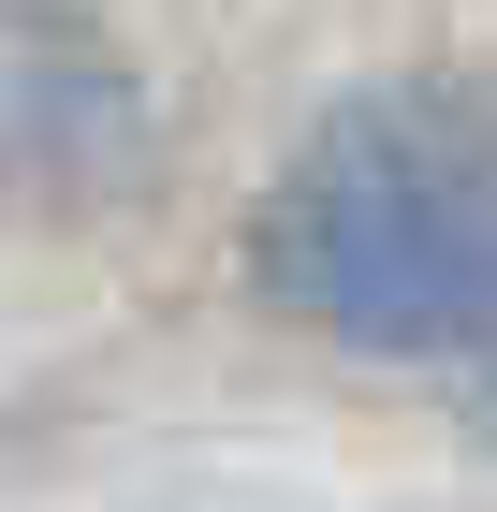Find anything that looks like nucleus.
I'll use <instances>...</instances> for the list:
<instances>
[{"label": "nucleus", "mask_w": 497, "mask_h": 512, "mask_svg": "<svg viewBox=\"0 0 497 512\" xmlns=\"http://www.w3.org/2000/svg\"><path fill=\"white\" fill-rule=\"evenodd\" d=\"M264 293L337 352H483L497 337V118L454 88H381L264 191Z\"/></svg>", "instance_id": "1"}]
</instances>
